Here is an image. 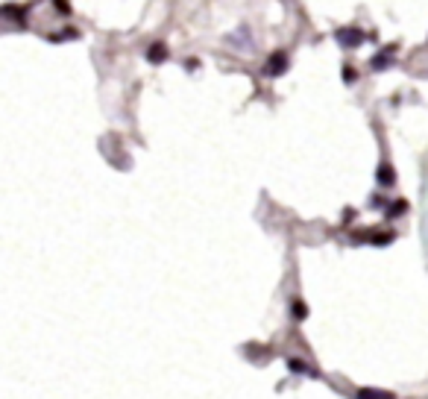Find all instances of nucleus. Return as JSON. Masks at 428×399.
<instances>
[{
    "label": "nucleus",
    "instance_id": "f257e3e1",
    "mask_svg": "<svg viewBox=\"0 0 428 399\" xmlns=\"http://www.w3.org/2000/svg\"><path fill=\"white\" fill-rule=\"evenodd\" d=\"M334 39H337V44H341L344 50H352V47H358V44H364V30L361 27H341L334 32Z\"/></svg>",
    "mask_w": 428,
    "mask_h": 399
},
{
    "label": "nucleus",
    "instance_id": "f03ea898",
    "mask_svg": "<svg viewBox=\"0 0 428 399\" xmlns=\"http://www.w3.org/2000/svg\"><path fill=\"white\" fill-rule=\"evenodd\" d=\"M284 68H288V53H284V50H276L273 56L267 59V65H264V77H279Z\"/></svg>",
    "mask_w": 428,
    "mask_h": 399
},
{
    "label": "nucleus",
    "instance_id": "7ed1b4c3",
    "mask_svg": "<svg viewBox=\"0 0 428 399\" xmlns=\"http://www.w3.org/2000/svg\"><path fill=\"white\" fill-rule=\"evenodd\" d=\"M144 56H147V62H150V65H162V62H168V59H170V50H168V44L156 42V44H150V50L144 53Z\"/></svg>",
    "mask_w": 428,
    "mask_h": 399
},
{
    "label": "nucleus",
    "instance_id": "20e7f679",
    "mask_svg": "<svg viewBox=\"0 0 428 399\" xmlns=\"http://www.w3.org/2000/svg\"><path fill=\"white\" fill-rule=\"evenodd\" d=\"M396 235L394 232H361L358 241H367V244H390Z\"/></svg>",
    "mask_w": 428,
    "mask_h": 399
},
{
    "label": "nucleus",
    "instance_id": "39448f33",
    "mask_svg": "<svg viewBox=\"0 0 428 399\" xmlns=\"http://www.w3.org/2000/svg\"><path fill=\"white\" fill-rule=\"evenodd\" d=\"M288 367H291L294 373H299V376H308V379H317V370H314L311 364H306V361H299V358H291V361H288Z\"/></svg>",
    "mask_w": 428,
    "mask_h": 399
},
{
    "label": "nucleus",
    "instance_id": "423d86ee",
    "mask_svg": "<svg viewBox=\"0 0 428 399\" xmlns=\"http://www.w3.org/2000/svg\"><path fill=\"white\" fill-rule=\"evenodd\" d=\"M402 211H408V203L399 200V203H390L387 206V217H402Z\"/></svg>",
    "mask_w": 428,
    "mask_h": 399
},
{
    "label": "nucleus",
    "instance_id": "0eeeda50",
    "mask_svg": "<svg viewBox=\"0 0 428 399\" xmlns=\"http://www.w3.org/2000/svg\"><path fill=\"white\" fill-rule=\"evenodd\" d=\"M344 82H346V85H355V82H358V70L349 68V65H344Z\"/></svg>",
    "mask_w": 428,
    "mask_h": 399
},
{
    "label": "nucleus",
    "instance_id": "6e6552de",
    "mask_svg": "<svg viewBox=\"0 0 428 399\" xmlns=\"http://www.w3.org/2000/svg\"><path fill=\"white\" fill-rule=\"evenodd\" d=\"M379 183H382V185H390V183H394V171H390V165H382V171H379Z\"/></svg>",
    "mask_w": 428,
    "mask_h": 399
},
{
    "label": "nucleus",
    "instance_id": "1a4fd4ad",
    "mask_svg": "<svg viewBox=\"0 0 428 399\" xmlns=\"http://www.w3.org/2000/svg\"><path fill=\"white\" fill-rule=\"evenodd\" d=\"M294 317H296V320L308 317V305H306V302H294Z\"/></svg>",
    "mask_w": 428,
    "mask_h": 399
},
{
    "label": "nucleus",
    "instance_id": "9d476101",
    "mask_svg": "<svg viewBox=\"0 0 428 399\" xmlns=\"http://www.w3.org/2000/svg\"><path fill=\"white\" fill-rule=\"evenodd\" d=\"M361 396H394V393H387V391H372V388H364Z\"/></svg>",
    "mask_w": 428,
    "mask_h": 399
},
{
    "label": "nucleus",
    "instance_id": "9b49d317",
    "mask_svg": "<svg viewBox=\"0 0 428 399\" xmlns=\"http://www.w3.org/2000/svg\"><path fill=\"white\" fill-rule=\"evenodd\" d=\"M56 4V9L62 12V15H70V6H68V0H53Z\"/></svg>",
    "mask_w": 428,
    "mask_h": 399
},
{
    "label": "nucleus",
    "instance_id": "f8f14e48",
    "mask_svg": "<svg viewBox=\"0 0 428 399\" xmlns=\"http://www.w3.org/2000/svg\"><path fill=\"white\" fill-rule=\"evenodd\" d=\"M370 203H372V206H384V197H382V194H372Z\"/></svg>",
    "mask_w": 428,
    "mask_h": 399
}]
</instances>
